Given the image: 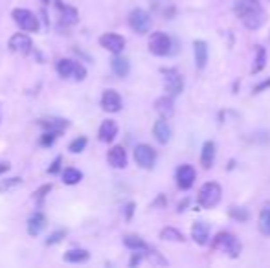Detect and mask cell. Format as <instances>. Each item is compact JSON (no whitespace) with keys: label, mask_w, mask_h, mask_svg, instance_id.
<instances>
[{"label":"cell","mask_w":270,"mask_h":268,"mask_svg":"<svg viewBox=\"0 0 270 268\" xmlns=\"http://www.w3.org/2000/svg\"><path fill=\"white\" fill-rule=\"evenodd\" d=\"M234 11L248 30H259L265 24L266 15L259 0H235Z\"/></svg>","instance_id":"6da1fadb"},{"label":"cell","mask_w":270,"mask_h":268,"mask_svg":"<svg viewBox=\"0 0 270 268\" xmlns=\"http://www.w3.org/2000/svg\"><path fill=\"white\" fill-rule=\"evenodd\" d=\"M147 46H149V51H151L153 56H158V57L175 53L173 39H171L168 33H164V31H154V33H151Z\"/></svg>","instance_id":"7a4b0ae2"},{"label":"cell","mask_w":270,"mask_h":268,"mask_svg":"<svg viewBox=\"0 0 270 268\" xmlns=\"http://www.w3.org/2000/svg\"><path fill=\"white\" fill-rule=\"evenodd\" d=\"M211 246H213L215 250H219V252L228 253L232 257H237L241 253V243L237 241V237H235L234 233H230V232L217 233Z\"/></svg>","instance_id":"3957f363"},{"label":"cell","mask_w":270,"mask_h":268,"mask_svg":"<svg viewBox=\"0 0 270 268\" xmlns=\"http://www.w3.org/2000/svg\"><path fill=\"white\" fill-rule=\"evenodd\" d=\"M221 197H223V189H221L217 182H206L199 189V195H197L200 206L208 207V209L217 206L221 202Z\"/></svg>","instance_id":"277c9868"},{"label":"cell","mask_w":270,"mask_h":268,"mask_svg":"<svg viewBox=\"0 0 270 268\" xmlns=\"http://www.w3.org/2000/svg\"><path fill=\"white\" fill-rule=\"evenodd\" d=\"M164 88L169 96H179L184 90V77L177 68H164Z\"/></svg>","instance_id":"5b68a950"},{"label":"cell","mask_w":270,"mask_h":268,"mask_svg":"<svg viewBox=\"0 0 270 268\" xmlns=\"http://www.w3.org/2000/svg\"><path fill=\"white\" fill-rule=\"evenodd\" d=\"M151 15H149L147 11L143 10H133L131 11V15H129V26L133 28V31H136L138 35H145L149 30H151Z\"/></svg>","instance_id":"8992f818"},{"label":"cell","mask_w":270,"mask_h":268,"mask_svg":"<svg viewBox=\"0 0 270 268\" xmlns=\"http://www.w3.org/2000/svg\"><path fill=\"white\" fill-rule=\"evenodd\" d=\"M57 72L61 77H74L76 81H83L87 77V70L79 63L70 61V59H61L57 63Z\"/></svg>","instance_id":"52a82bcc"},{"label":"cell","mask_w":270,"mask_h":268,"mask_svg":"<svg viewBox=\"0 0 270 268\" xmlns=\"http://www.w3.org/2000/svg\"><path fill=\"white\" fill-rule=\"evenodd\" d=\"M11 17L15 19L17 26L22 28L24 31H37L39 30V19H37L30 10H22V8H17L13 10Z\"/></svg>","instance_id":"ba28073f"},{"label":"cell","mask_w":270,"mask_h":268,"mask_svg":"<svg viewBox=\"0 0 270 268\" xmlns=\"http://www.w3.org/2000/svg\"><path fill=\"white\" fill-rule=\"evenodd\" d=\"M134 160L143 169H153L154 162H156V151L151 145H147V143L136 145V149H134Z\"/></svg>","instance_id":"9c48e42d"},{"label":"cell","mask_w":270,"mask_h":268,"mask_svg":"<svg viewBox=\"0 0 270 268\" xmlns=\"http://www.w3.org/2000/svg\"><path fill=\"white\" fill-rule=\"evenodd\" d=\"M11 51H15V53H21V56H28L33 48V42L31 39L26 33H15V35L11 37L10 42H8Z\"/></svg>","instance_id":"30bf717a"},{"label":"cell","mask_w":270,"mask_h":268,"mask_svg":"<svg viewBox=\"0 0 270 268\" xmlns=\"http://www.w3.org/2000/svg\"><path fill=\"white\" fill-rule=\"evenodd\" d=\"M195 178H197V173H195V169L189 164H184V166H180L177 169V186L180 189H184V191L193 186Z\"/></svg>","instance_id":"8fae6325"},{"label":"cell","mask_w":270,"mask_h":268,"mask_svg":"<svg viewBox=\"0 0 270 268\" xmlns=\"http://www.w3.org/2000/svg\"><path fill=\"white\" fill-rule=\"evenodd\" d=\"M99 44L111 53H122L123 48H125V39L118 33H105V35L99 37Z\"/></svg>","instance_id":"7c38bea8"},{"label":"cell","mask_w":270,"mask_h":268,"mask_svg":"<svg viewBox=\"0 0 270 268\" xmlns=\"http://www.w3.org/2000/svg\"><path fill=\"white\" fill-rule=\"evenodd\" d=\"M101 109L105 112H120L122 111V97L116 90H105L101 96Z\"/></svg>","instance_id":"4fadbf2b"},{"label":"cell","mask_w":270,"mask_h":268,"mask_svg":"<svg viewBox=\"0 0 270 268\" xmlns=\"http://www.w3.org/2000/svg\"><path fill=\"white\" fill-rule=\"evenodd\" d=\"M116 134H118V123L114 122V120H105V122L99 125L97 138H99V142H103V143H111V142H114Z\"/></svg>","instance_id":"5bb4252c"},{"label":"cell","mask_w":270,"mask_h":268,"mask_svg":"<svg viewBox=\"0 0 270 268\" xmlns=\"http://www.w3.org/2000/svg\"><path fill=\"white\" fill-rule=\"evenodd\" d=\"M57 8H59V19H61V24L65 26H74L79 19L77 15V10L76 8H72V6H65L61 0H56Z\"/></svg>","instance_id":"9a60e30c"},{"label":"cell","mask_w":270,"mask_h":268,"mask_svg":"<svg viewBox=\"0 0 270 268\" xmlns=\"http://www.w3.org/2000/svg\"><path fill=\"white\" fill-rule=\"evenodd\" d=\"M154 109H156V112L160 114V118H166V120H169V118L175 114V101H173V96H162L158 97L156 101H154Z\"/></svg>","instance_id":"2e32d148"},{"label":"cell","mask_w":270,"mask_h":268,"mask_svg":"<svg viewBox=\"0 0 270 268\" xmlns=\"http://www.w3.org/2000/svg\"><path fill=\"white\" fill-rule=\"evenodd\" d=\"M153 134H154V138H156L158 143H168L169 140H171V134H173V131H171V125L166 122V118H160V120L154 123Z\"/></svg>","instance_id":"e0dca14e"},{"label":"cell","mask_w":270,"mask_h":268,"mask_svg":"<svg viewBox=\"0 0 270 268\" xmlns=\"http://www.w3.org/2000/svg\"><path fill=\"white\" fill-rule=\"evenodd\" d=\"M107 160L109 164L116 169H123V167L127 166V152L123 149L122 145H114L107 154Z\"/></svg>","instance_id":"ac0fdd59"},{"label":"cell","mask_w":270,"mask_h":268,"mask_svg":"<svg viewBox=\"0 0 270 268\" xmlns=\"http://www.w3.org/2000/svg\"><path fill=\"white\" fill-rule=\"evenodd\" d=\"M191 237H193L195 243L200 244V246L208 244V241H209V224L202 223V221L195 223L193 228H191Z\"/></svg>","instance_id":"d6986e66"},{"label":"cell","mask_w":270,"mask_h":268,"mask_svg":"<svg viewBox=\"0 0 270 268\" xmlns=\"http://www.w3.org/2000/svg\"><path fill=\"white\" fill-rule=\"evenodd\" d=\"M26 226H28V233H30L31 237H37V235H39V233H41L42 230H44V226H46V217L42 215V213H39V211L33 213Z\"/></svg>","instance_id":"ffe728a7"},{"label":"cell","mask_w":270,"mask_h":268,"mask_svg":"<svg viewBox=\"0 0 270 268\" xmlns=\"http://www.w3.org/2000/svg\"><path fill=\"white\" fill-rule=\"evenodd\" d=\"M193 53H195V63L197 68L202 70L206 63H208V44L204 41H195L193 42Z\"/></svg>","instance_id":"44dd1931"},{"label":"cell","mask_w":270,"mask_h":268,"mask_svg":"<svg viewBox=\"0 0 270 268\" xmlns=\"http://www.w3.org/2000/svg\"><path fill=\"white\" fill-rule=\"evenodd\" d=\"M215 143L213 142H206L202 145V152H200V164L204 169H209L215 162Z\"/></svg>","instance_id":"7402d4cb"},{"label":"cell","mask_w":270,"mask_h":268,"mask_svg":"<svg viewBox=\"0 0 270 268\" xmlns=\"http://www.w3.org/2000/svg\"><path fill=\"white\" fill-rule=\"evenodd\" d=\"M111 68H113V72L118 77H125L129 74V70H131V65H129V61L125 57H120L116 53V57L111 61Z\"/></svg>","instance_id":"603a6c76"},{"label":"cell","mask_w":270,"mask_h":268,"mask_svg":"<svg viewBox=\"0 0 270 268\" xmlns=\"http://www.w3.org/2000/svg\"><path fill=\"white\" fill-rule=\"evenodd\" d=\"M123 244H125L129 250H134V252H145V250H149V244L145 243L142 237H138V235H127V237H123Z\"/></svg>","instance_id":"cb8c5ba5"},{"label":"cell","mask_w":270,"mask_h":268,"mask_svg":"<svg viewBox=\"0 0 270 268\" xmlns=\"http://www.w3.org/2000/svg\"><path fill=\"white\" fill-rule=\"evenodd\" d=\"M88 257H90V253H88L87 250L76 248V250H68L63 259H65L67 263H85V261H88Z\"/></svg>","instance_id":"d4e9b609"},{"label":"cell","mask_w":270,"mask_h":268,"mask_svg":"<svg viewBox=\"0 0 270 268\" xmlns=\"http://www.w3.org/2000/svg\"><path fill=\"white\" fill-rule=\"evenodd\" d=\"M160 239H164V241H171V243H184L186 241V237H184V233L180 232V230H177V228H164L162 232H160Z\"/></svg>","instance_id":"484cf974"},{"label":"cell","mask_w":270,"mask_h":268,"mask_svg":"<svg viewBox=\"0 0 270 268\" xmlns=\"http://www.w3.org/2000/svg\"><path fill=\"white\" fill-rule=\"evenodd\" d=\"M81 180H83V173L79 169H76V167H68L63 173V182L67 184V186H76Z\"/></svg>","instance_id":"4316f807"},{"label":"cell","mask_w":270,"mask_h":268,"mask_svg":"<svg viewBox=\"0 0 270 268\" xmlns=\"http://www.w3.org/2000/svg\"><path fill=\"white\" fill-rule=\"evenodd\" d=\"M265 65H266V50L263 46H257V48H255V61H254V66H252V72H254V74H259V72L265 68Z\"/></svg>","instance_id":"83f0119b"},{"label":"cell","mask_w":270,"mask_h":268,"mask_svg":"<svg viewBox=\"0 0 270 268\" xmlns=\"http://www.w3.org/2000/svg\"><path fill=\"white\" fill-rule=\"evenodd\" d=\"M259 232L266 237L270 235V204L263 207L259 213Z\"/></svg>","instance_id":"f1b7e54d"},{"label":"cell","mask_w":270,"mask_h":268,"mask_svg":"<svg viewBox=\"0 0 270 268\" xmlns=\"http://www.w3.org/2000/svg\"><path fill=\"white\" fill-rule=\"evenodd\" d=\"M41 125L44 127L46 131H59L63 132L68 127L67 120H42Z\"/></svg>","instance_id":"f546056e"},{"label":"cell","mask_w":270,"mask_h":268,"mask_svg":"<svg viewBox=\"0 0 270 268\" xmlns=\"http://www.w3.org/2000/svg\"><path fill=\"white\" fill-rule=\"evenodd\" d=\"M87 143H88L87 136H79V138H76L74 142H70V145H68V151L74 152V154H79V152L85 151Z\"/></svg>","instance_id":"4dcf8cb0"},{"label":"cell","mask_w":270,"mask_h":268,"mask_svg":"<svg viewBox=\"0 0 270 268\" xmlns=\"http://www.w3.org/2000/svg\"><path fill=\"white\" fill-rule=\"evenodd\" d=\"M230 217L235 219V221H239V223H245V221H248V211H246V209H241V207H232V209H230Z\"/></svg>","instance_id":"1f68e13d"},{"label":"cell","mask_w":270,"mask_h":268,"mask_svg":"<svg viewBox=\"0 0 270 268\" xmlns=\"http://www.w3.org/2000/svg\"><path fill=\"white\" fill-rule=\"evenodd\" d=\"M65 237H67V230H57V232H53L50 237L46 239V244H48V246H51V244L61 243Z\"/></svg>","instance_id":"d6a6232c"},{"label":"cell","mask_w":270,"mask_h":268,"mask_svg":"<svg viewBox=\"0 0 270 268\" xmlns=\"http://www.w3.org/2000/svg\"><path fill=\"white\" fill-rule=\"evenodd\" d=\"M59 134H61L59 131H46V134L41 138V145H44V147L51 145V143L56 142V138L59 136Z\"/></svg>","instance_id":"836d02e7"},{"label":"cell","mask_w":270,"mask_h":268,"mask_svg":"<svg viewBox=\"0 0 270 268\" xmlns=\"http://www.w3.org/2000/svg\"><path fill=\"white\" fill-rule=\"evenodd\" d=\"M21 182H22L21 178H11L10 182H6V184H4V186L0 187V191L4 193V191H8V189H13V187H17V186H21Z\"/></svg>","instance_id":"e575fe53"},{"label":"cell","mask_w":270,"mask_h":268,"mask_svg":"<svg viewBox=\"0 0 270 268\" xmlns=\"http://www.w3.org/2000/svg\"><path fill=\"white\" fill-rule=\"evenodd\" d=\"M61 162H63V158L57 156L56 160L51 162V166L48 167V173H50V175H56V173H59V169H61Z\"/></svg>","instance_id":"d590c367"},{"label":"cell","mask_w":270,"mask_h":268,"mask_svg":"<svg viewBox=\"0 0 270 268\" xmlns=\"http://www.w3.org/2000/svg\"><path fill=\"white\" fill-rule=\"evenodd\" d=\"M48 191H51V186H50V184H46V186H42L41 189H37V191L33 193V197H35V198H44V197H46V193H48Z\"/></svg>","instance_id":"8d00e7d4"},{"label":"cell","mask_w":270,"mask_h":268,"mask_svg":"<svg viewBox=\"0 0 270 268\" xmlns=\"http://www.w3.org/2000/svg\"><path fill=\"white\" fill-rule=\"evenodd\" d=\"M266 88H270V79H265V81H261L259 85L254 86V94H259V92L266 90Z\"/></svg>","instance_id":"74e56055"},{"label":"cell","mask_w":270,"mask_h":268,"mask_svg":"<svg viewBox=\"0 0 270 268\" xmlns=\"http://www.w3.org/2000/svg\"><path fill=\"white\" fill-rule=\"evenodd\" d=\"M133 213H134V202H129L127 206H125V219L131 221V219H133Z\"/></svg>","instance_id":"f35d334b"},{"label":"cell","mask_w":270,"mask_h":268,"mask_svg":"<svg viewBox=\"0 0 270 268\" xmlns=\"http://www.w3.org/2000/svg\"><path fill=\"white\" fill-rule=\"evenodd\" d=\"M10 164H6V162H2V164H0V175H2V173H6V171H8V169H10Z\"/></svg>","instance_id":"ab89813d"},{"label":"cell","mask_w":270,"mask_h":268,"mask_svg":"<svg viewBox=\"0 0 270 268\" xmlns=\"http://www.w3.org/2000/svg\"><path fill=\"white\" fill-rule=\"evenodd\" d=\"M142 261V255H134L133 259H131V266H134V264H138Z\"/></svg>","instance_id":"60d3db41"},{"label":"cell","mask_w":270,"mask_h":268,"mask_svg":"<svg viewBox=\"0 0 270 268\" xmlns=\"http://www.w3.org/2000/svg\"><path fill=\"white\" fill-rule=\"evenodd\" d=\"M44 2H48V0H44Z\"/></svg>","instance_id":"b9f144b4"}]
</instances>
